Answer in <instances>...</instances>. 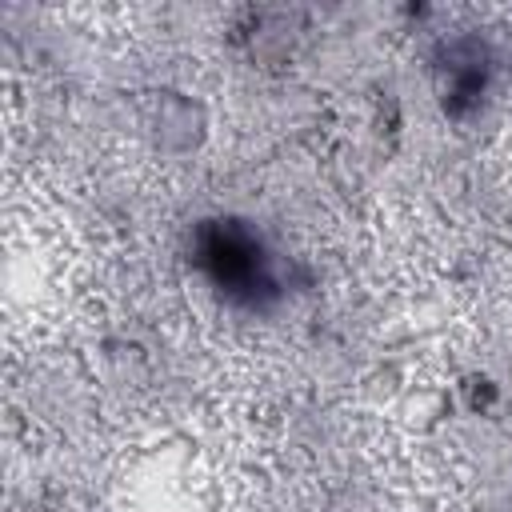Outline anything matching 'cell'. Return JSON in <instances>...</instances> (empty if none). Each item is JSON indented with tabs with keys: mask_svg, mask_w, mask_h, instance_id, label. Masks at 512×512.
<instances>
[{
	"mask_svg": "<svg viewBox=\"0 0 512 512\" xmlns=\"http://www.w3.org/2000/svg\"><path fill=\"white\" fill-rule=\"evenodd\" d=\"M200 264L208 268V276H212L228 296L256 300L260 292L272 288L268 260H264L256 236H248V232L236 228V224H216V228L204 232Z\"/></svg>",
	"mask_w": 512,
	"mask_h": 512,
	"instance_id": "cell-1",
	"label": "cell"
}]
</instances>
